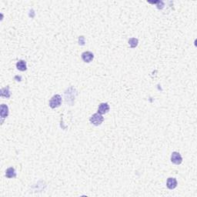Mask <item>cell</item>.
<instances>
[{
    "label": "cell",
    "instance_id": "cell-1",
    "mask_svg": "<svg viewBox=\"0 0 197 197\" xmlns=\"http://www.w3.org/2000/svg\"><path fill=\"white\" fill-rule=\"evenodd\" d=\"M61 103H62V97L60 95H58V94L52 96L51 98V100H49V106L52 109L59 107V106H60Z\"/></svg>",
    "mask_w": 197,
    "mask_h": 197
},
{
    "label": "cell",
    "instance_id": "cell-7",
    "mask_svg": "<svg viewBox=\"0 0 197 197\" xmlns=\"http://www.w3.org/2000/svg\"><path fill=\"white\" fill-rule=\"evenodd\" d=\"M6 176L9 179H12V178H15L16 176V173L14 168L9 167L6 169Z\"/></svg>",
    "mask_w": 197,
    "mask_h": 197
},
{
    "label": "cell",
    "instance_id": "cell-2",
    "mask_svg": "<svg viewBox=\"0 0 197 197\" xmlns=\"http://www.w3.org/2000/svg\"><path fill=\"white\" fill-rule=\"evenodd\" d=\"M90 122L92 124H93L95 125H100L102 123V122L104 120L103 116L100 114L99 112L97 113H95L93 115H92L91 117H90Z\"/></svg>",
    "mask_w": 197,
    "mask_h": 197
},
{
    "label": "cell",
    "instance_id": "cell-6",
    "mask_svg": "<svg viewBox=\"0 0 197 197\" xmlns=\"http://www.w3.org/2000/svg\"><path fill=\"white\" fill-rule=\"evenodd\" d=\"M177 180L175 178H168L167 181H166V186L169 189H174L177 186Z\"/></svg>",
    "mask_w": 197,
    "mask_h": 197
},
{
    "label": "cell",
    "instance_id": "cell-3",
    "mask_svg": "<svg viewBox=\"0 0 197 197\" xmlns=\"http://www.w3.org/2000/svg\"><path fill=\"white\" fill-rule=\"evenodd\" d=\"M171 162L176 165H180L183 162V157L179 153L173 152L171 155Z\"/></svg>",
    "mask_w": 197,
    "mask_h": 197
},
{
    "label": "cell",
    "instance_id": "cell-10",
    "mask_svg": "<svg viewBox=\"0 0 197 197\" xmlns=\"http://www.w3.org/2000/svg\"><path fill=\"white\" fill-rule=\"evenodd\" d=\"M1 96H4L6 98H9L10 97V92H9V87L7 86L6 88H3L1 90Z\"/></svg>",
    "mask_w": 197,
    "mask_h": 197
},
{
    "label": "cell",
    "instance_id": "cell-11",
    "mask_svg": "<svg viewBox=\"0 0 197 197\" xmlns=\"http://www.w3.org/2000/svg\"><path fill=\"white\" fill-rule=\"evenodd\" d=\"M129 45H130V46L131 48H135V46H137L138 45V39L135 38L130 39L129 40Z\"/></svg>",
    "mask_w": 197,
    "mask_h": 197
},
{
    "label": "cell",
    "instance_id": "cell-4",
    "mask_svg": "<svg viewBox=\"0 0 197 197\" xmlns=\"http://www.w3.org/2000/svg\"><path fill=\"white\" fill-rule=\"evenodd\" d=\"M94 55L92 52H89V51H86V52H82V59L85 62H91L92 60H93Z\"/></svg>",
    "mask_w": 197,
    "mask_h": 197
},
{
    "label": "cell",
    "instance_id": "cell-8",
    "mask_svg": "<svg viewBox=\"0 0 197 197\" xmlns=\"http://www.w3.org/2000/svg\"><path fill=\"white\" fill-rule=\"evenodd\" d=\"M16 68L17 69H19V71H26V69H27V66H26V62L24 60H19L16 63Z\"/></svg>",
    "mask_w": 197,
    "mask_h": 197
},
{
    "label": "cell",
    "instance_id": "cell-5",
    "mask_svg": "<svg viewBox=\"0 0 197 197\" xmlns=\"http://www.w3.org/2000/svg\"><path fill=\"white\" fill-rule=\"evenodd\" d=\"M109 111H110V106L106 102H102V103H101L99 106V108H98V112L101 114V115L107 113Z\"/></svg>",
    "mask_w": 197,
    "mask_h": 197
},
{
    "label": "cell",
    "instance_id": "cell-9",
    "mask_svg": "<svg viewBox=\"0 0 197 197\" xmlns=\"http://www.w3.org/2000/svg\"><path fill=\"white\" fill-rule=\"evenodd\" d=\"M0 114H1V117L2 118H6L8 116L9 107L6 106V104H2L1 105V112H0Z\"/></svg>",
    "mask_w": 197,
    "mask_h": 197
}]
</instances>
